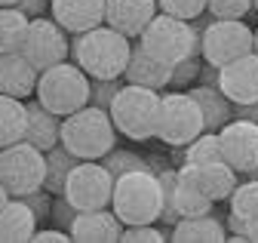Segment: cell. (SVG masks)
Segmentation results:
<instances>
[{"mask_svg":"<svg viewBox=\"0 0 258 243\" xmlns=\"http://www.w3.org/2000/svg\"><path fill=\"white\" fill-rule=\"evenodd\" d=\"M28 108V127H25V142H31L40 151H49L61 142V117L52 114L49 108H43L37 99L25 102Z\"/></svg>","mask_w":258,"mask_h":243,"instance_id":"21","label":"cell"},{"mask_svg":"<svg viewBox=\"0 0 258 243\" xmlns=\"http://www.w3.org/2000/svg\"><path fill=\"white\" fill-rule=\"evenodd\" d=\"M252 52L258 55V28H255V31H252Z\"/></svg>","mask_w":258,"mask_h":243,"instance_id":"43","label":"cell"},{"mask_svg":"<svg viewBox=\"0 0 258 243\" xmlns=\"http://www.w3.org/2000/svg\"><path fill=\"white\" fill-rule=\"evenodd\" d=\"M102 166L117 178V175H126V172H133V169H151V160L139 157L136 151H120V148L114 145L108 154L102 157Z\"/></svg>","mask_w":258,"mask_h":243,"instance_id":"30","label":"cell"},{"mask_svg":"<svg viewBox=\"0 0 258 243\" xmlns=\"http://www.w3.org/2000/svg\"><path fill=\"white\" fill-rule=\"evenodd\" d=\"M74 216H77V209H74V203L64 197V194H55L52 197V212H49V219H52V225L55 228H64L68 231L71 228V222H74ZM71 234V231H68Z\"/></svg>","mask_w":258,"mask_h":243,"instance_id":"37","label":"cell"},{"mask_svg":"<svg viewBox=\"0 0 258 243\" xmlns=\"http://www.w3.org/2000/svg\"><path fill=\"white\" fill-rule=\"evenodd\" d=\"M169 240H175V243H224L228 240V225L221 219H215L212 212L187 216V219H178L172 225Z\"/></svg>","mask_w":258,"mask_h":243,"instance_id":"22","label":"cell"},{"mask_svg":"<svg viewBox=\"0 0 258 243\" xmlns=\"http://www.w3.org/2000/svg\"><path fill=\"white\" fill-rule=\"evenodd\" d=\"M169 65L154 58L148 49H142L139 43L129 52V65L123 71V83H136V86H151V89H166L169 86Z\"/></svg>","mask_w":258,"mask_h":243,"instance_id":"20","label":"cell"},{"mask_svg":"<svg viewBox=\"0 0 258 243\" xmlns=\"http://www.w3.org/2000/svg\"><path fill=\"white\" fill-rule=\"evenodd\" d=\"M19 0H0V7H16Z\"/></svg>","mask_w":258,"mask_h":243,"instance_id":"44","label":"cell"},{"mask_svg":"<svg viewBox=\"0 0 258 243\" xmlns=\"http://www.w3.org/2000/svg\"><path fill=\"white\" fill-rule=\"evenodd\" d=\"M218 142H221V160L231 163L237 175L258 172V124L246 117H234L218 130Z\"/></svg>","mask_w":258,"mask_h":243,"instance_id":"12","label":"cell"},{"mask_svg":"<svg viewBox=\"0 0 258 243\" xmlns=\"http://www.w3.org/2000/svg\"><path fill=\"white\" fill-rule=\"evenodd\" d=\"M212 206H215V203H212L206 194H200L197 188L190 185V178L181 175V169H178V175H175V181H172V209L178 212V219L203 216V212H212Z\"/></svg>","mask_w":258,"mask_h":243,"instance_id":"25","label":"cell"},{"mask_svg":"<svg viewBox=\"0 0 258 243\" xmlns=\"http://www.w3.org/2000/svg\"><path fill=\"white\" fill-rule=\"evenodd\" d=\"M37 77L40 71L22 52H0V93L16 99H31L37 89Z\"/></svg>","mask_w":258,"mask_h":243,"instance_id":"18","label":"cell"},{"mask_svg":"<svg viewBox=\"0 0 258 243\" xmlns=\"http://www.w3.org/2000/svg\"><path fill=\"white\" fill-rule=\"evenodd\" d=\"M28 16L19 7H0V52H19L28 34Z\"/></svg>","mask_w":258,"mask_h":243,"instance_id":"26","label":"cell"},{"mask_svg":"<svg viewBox=\"0 0 258 243\" xmlns=\"http://www.w3.org/2000/svg\"><path fill=\"white\" fill-rule=\"evenodd\" d=\"M203 25V22H200ZM252 52V28L243 19H209L203 25L200 37V55L212 68H221L234 58Z\"/></svg>","mask_w":258,"mask_h":243,"instance_id":"9","label":"cell"},{"mask_svg":"<svg viewBox=\"0 0 258 243\" xmlns=\"http://www.w3.org/2000/svg\"><path fill=\"white\" fill-rule=\"evenodd\" d=\"M61 194L74 203V209H102L111 206L114 175L102 166V160H77L64 178Z\"/></svg>","mask_w":258,"mask_h":243,"instance_id":"11","label":"cell"},{"mask_svg":"<svg viewBox=\"0 0 258 243\" xmlns=\"http://www.w3.org/2000/svg\"><path fill=\"white\" fill-rule=\"evenodd\" d=\"M157 13V0H105V25L117 28L129 40L139 37Z\"/></svg>","mask_w":258,"mask_h":243,"instance_id":"16","label":"cell"},{"mask_svg":"<svg viewBox=\"0 0 258 243\" xmlns=\"http://www.w3.org/2000/svg\"><path fill=\"white\" fill-rule=\"evenodd\" d=\"M46 178V151L19 139L0 148V181L10 197H25L28 191L43 188Z\"/></svg>","mask_w":258,"mask_h":243,"instance_id":"7","label":"cell"},{"mask_svg":"<svg viewBox=\"0 0 258 243\" xmlns=\"http://www.w3.org/2000/svg\"><path fill=\"white\" fill-rule=\"evenodd\" d=\"M111 209L123 225H151L163 209V185L154 169H133L114 178Z\"/></svg>","mask_w":258,"mask_h":243,"instance_id":"2","label":"cell"},{"mask_svg":"<svg viewBox=\"0 0 258 243\" xmlns=\"http://www.w3.org/2000/svg\"><path fill=\"white\" fill-rule=\"evenodd\" d=\"M157 10L166 16H175V19L194 22L206 13V0H157Z\"/></svg>","mask_w":258,"mask_h":243,"instance_id":"32","label":"cell"},{"mask_svg":"<svg viewBox=\"0 0 258 243\" xmlns=\"http://www.w3.org/2000/svg\"><path fill=\"white\" fill-rule=\"evenodd\" d=\"M234 117H246V120H252V124H258V102L234 105Z\"/></svg>","mask_w":258,"mask_h":243,"instance_id":"40","label":"cell"},{"mask_svg":"<svg viewBox=\"0 0 258 243\" xmlns=\"http://www.w3.org/2000/svg\"><path fill=\"white\" fill-rule=\"evenodd\" d=\"M25 127H28L25 99H16V96L0 93V148L25 139Z\"/></svg>","mask_w":258,"mask_h":243,"instance_id":"24","label":"cell"},{"mask_svg":"<svg viewBox=\"0 0 258 243\" xmlns=\"http://www.w3.org/2000/svg\"><path fill=\"white\" fill-rule=\"evenodd\" d=\"M74 163H77V157L61 142L55 148H49L46 151V178H43V188L52 191V194H61L64 178H68V172L74 169Z\"/></svg>","mask_w":258,"mask_h":243,"instance_id":"27","label":"cell"},{"mask_svg":"<svg viewBox=\"0 0 258 243\" xmlns=\"http://www.w3.org/2000/svg\"><path fill=\"white\" fill-rule=\"evenodd\" d=\"M255 175H258V172H255Z\"/></svg>","mask_w":258,"mask_h":243,"instance_id":"46","label":"cell"},{"mask_svg":"<svg viewBox=\"0 0 258 243\" xmlns=\"http://www.w3.org/2000/svg\"><path fill=\"white\" fill-rule=\"evenodd\" d=\"M203 133V111L190 93L169 89L160 96V124H157V139L169 148H184L190 139Z\"/></svg>","mask_w":258,"mask_h":243,"instance_id":"8","label":"cell"},{"mask_svg":"<svg viewBox=\"0 0 258 243\" xmlns=\"http://www.w3.org/2000/svg\"><path fill=\"white\" fill-rule=\"evenodd\" d=\"M252 10H258V0H252Z\"/></svg>","mask_w":258,"mask_h":243,"instance_id":"45","label":"cell"},{"mask_svg":"<svg viewBox=\"0 0 258 243\" xmlns=\"http://www.w3.org/2000/svg\"><path fill=\"white\" fill-rule=\"evenodd\" d=\"M175 160L181 157V163H203V160H221V142L218 133L203 130L197 139H190L184 148H172Z\"/></svg>","mask_w":258,"mask_h":243,"instance_id":"28","label":"cell"},{"mask_svg":"<svg viewBox=\"0 0 258 243\" xmlns=\"http://www.w3.org/2000/svg\"><path fill=\"white\" fill-rule=\"evenodd\" d=\"M19 52L37 71H46V68L64 62V58H71V37L52 16H37L28 22V34H25Z\"/></svg>","mask_w":258,"mask_h":243,"instance_id":"10","label":"cell"},{"mask_svg":"<svg viewBox=\"0 0 258 243\" xmlns=\"http://www.w3.org/2000/svg\"><path fill=\"white\" fill-rule=\"evenodd\" d=\"M187 93L197 99L200 111H203V130L209 133H218L228 120H234V102L221 93L218 86L212 83H197V86H190Z\"/></svg>","mask_w":258,"mask_h":243,"instance_id":"23","label":"cell"},{"mask_svg":"<svg viewBox=\"0 0 258 243\" xmlns=\"http://www.w3.org/2000/svg\"><path fill=\"white\" fill-rule=\"evenodd\" d=\"M120 240L123 243H163L169 237L157 228V222H151V225H126L123 234H120Z\"/></svg>","mask_w":258,"mask_h":243,"instance_id":"35","label":"cell"},{"mask_svg":"<svg viewBox=\"0 0 258 243\" xmlns=\"http://www.w3.org/2000/svg\"><path fill=\"white\" fill-rule=\"evenodd\" d=\"M49 4H52V0H19L16 7H19L28 19H37V16H46Z\"/></svg>","mask_w":258,"mask_h":243,"instance_id":"39","label":"cell"},{"mask_svg":"<svg viewBox=\"0 0 258 243\" xmlns=\"http://www.w3.org/2000/svg\"><path fill=\"white\" fill-rule=\"evenodd\" d=\"M52 191H46V188H37V191H28L22 200L31 206V212H34V216H37V222L43 225L46 219H49V212H52Z\"/></svg>","mask_w":258,"mask_h":243,"instance_id":"36","label":"cell"},{"mask_svg":"<svg viewBox=\"0 0 258 243\" xmlns=\"http://www.w3.org/2000/svg\"><path fill=\"white\" fill-rule=\"evenodd\" d=\"M160 89L151 86H136V83H123L117 89V96L108 108L111 120L120 136L129 142H148L157 139V124H160Z\"/></svg>","mask_w":258,"mask_h":243,"instance_id":"5","label":"cell"},{"mask_svg":"<svg viewBox=\"0 0 258 243\" xmlns=\"http://www.w3.org/2000/svg\"><path fill=\"white\" fill-rule=\"evenodd\" d=\"M61 145L77 160H102L117 145V127L105 108L83 105L80 111L61 117Z\"/></svg>","mask_w":258,"mask_h":243,"instance_id":"4","label":"cell"},{"mask_svg":"<svg viewBox=\"0 0 258 243\" xmlns=\"http://www.w3.org/2000/svg\"><path fill=\"white\" fill-rule=\"evenodd\" d=\"M123 222L117 219V212L111 206L102 209H80L71 222V240L77 243H114L123 234Z\"/></svg>","mask_w":258,"mask_h":243,"instance_id":"15","label":"cell"},{"mask_svg":"<svg viewBox=\"0 0 258 243\" xmlns=\"http://www.w3.org/2000/svg\"><path fill=\"white\" fill-rule=\"evenodd\" d=\"M218 89L228 96L234 105L258 102V55L246 52L234 62L218 68Z\"/></svg>","mask_w":258,"mask_h":243,"instance_id":"13","label":"cell"},{"mask_svg":"<svg viewBox=\"0 0 258 243\" xmlns=\"http://www.w3.org/2000/svg\"><path fill=\"white\" fill-rule=\"evenodd\" d=\"M200 55H190V58H181L178 65H172V71H169V86L172 89H184V86H190L194 80L200 77Z\"/></svg>","mask_w":258,"mask_h":243,"instance_id":"33","label":"cell"},{"mask_svg":"<svg viewBox=\"0 0 258 243\" xmlns=\"http://www.w3.org/2000/svg\"><path fill=\"white\" fill-rule=\"evenodd\" d=\"M120 86H123V77H111V80L89 77V105H95V108H105V111H108Z\"/></svg>","mask_w":258,"mask_h":243,"instance_id":"31","label":"cell"},{"mask_svg":"<svg viewBox=\"0 0 258 243\" xmlns=\"http://www.w3.org/2000/svg\"><path fill=\"white\" fill-rule=\"evenodd\" d=\"M7 200H10V191H7V188H4V181H0V206H4V203H7Z\"/></svg>","mask_w":258,"mask_h":243,"instance_id":"42","label":"cell"},{"mask_svg":"<svg viewBox=\"0 0 258 243\" xmlns=\"http://www.w3.org/2000/svg\"><path fill=\"white\" fill-rule=\"evenodd\" d=\"M49 13L68 34H83L105 22V0H52Z\"/></svg>","mask_w":258,"mask_h":243,"instance_id":"17","label":"cell"},{"mask_svg":"<svg viewBox=\"0 0 258 243\" xmlns=\"http://www.w3.org/2000/svg\"><path fill=\"white\" fill-rule=\"evenodd\" d=\"M200 37H203V25L197 19L187 22V19L157 13L136 40L142 49H148L154 58H160V62H166L172 68L181 58L200 55Z\"/></svg>","mask_w":258,"mask_h":243,"instance_id":"3","label":"cell"},{"mask_svg":"<svg viewBox=\"0 0 258 243\" xmlns=\"http://www.w3.org/2000/svg\"><path fill=\"white\" fill-rule=\"evenodd\" d=\"M37 228V216L22 197H10L0 206V243H28Z\"/></svg>","mask_w":258,"mask_h":243,"instance_id":"19","label":"cell"},{"mask_svg":"<svg viewBox=\"0 0 258 243\" xmlns=\"http://www.w3.org/2000/svg\"><path fill=\"white\" fill-rule=\"evenodd\" d=\"M31 240H34V243H52V240H55V243H68L71 234L64 231V228H55V225H52V228H37Z\"/></svg>","mask_w":258,"mask_h":243,"instance_id":"38","label":"cell"},{"mask_svg":"<svg viewBox=\"0 0 258 243\" xmlns=\"http://www.w3.org/2000/svg\"><path fill=\"white\" fill-rule=\"evenodd\" d=\"M181 175L190 178V185L200 194H206L212 203L228 200L237 188V169L224 160H203V163H181Z\"/></svg>","mask_w":258,"mask_h":243,"instance_id":"14","label":"cell"},{"mask_svg":"<svg viewBox=\"0 0 258 243\" xmlns=\"http://www.w3.org/2000/svg\"><path fill=\"white\" fill-rule=\"evenodd\" d=\"M252 10V0H206V13L215 19H243Z\"/></svg>","mask_w":258,"mask_h":243,"instance_id":"34","label":"cell"},{"mask_svg":"<svg viewBox=\"0 0 258 243\" xmlns=\"http://www.w3.org/2000/svg\"><path fill=\"white\" fill-rule=\"evenodd\" d=\"M243 222H246V219H243ZM246 240H255V243H258V216L246 222Z\"/></svg>","mask_w":258,"mask_h":243,"instance_id":"41","label":"cell"},{"mask_svg":"<svg viewBox=\"0 0 258 243\" xmlns=\"http://www.w3.org/2000/svg\"><path fill=\"white\" fill-rule=\"evenodd\" d=\"M228 206H231L234 216H240L246 222L258 216V175L246 178V181H237V188L228 197Z\"/></svg>","mask_w":258,"mask_h":243,"instance_id":"29","label":"cell"},{"mask_svg":"<svg viewBox=\"0 0 258 243\" xmlns=\"http://www.w3.org/2000/svg\"><path fill=\"white\" fill-rule=\"evenodd\" d=\"M129 52H133L129 37L105 22L83 34H71V62L80 65L89 77H102V80L123 77L129 65Z\"/></svg>","mask_w":258,"mask_h":243,"instance_id":"1","label":"cell"},{"mask_svg":"<svg viewBox=\"0 0 258 243\" xmlns=\"http://www.w3.org/2000/svg\"><path fill=\"white\" fill-rule=\"evenodd\" d=\"M34 99L43 108H49L52 114L68 117V114L80 111L83 105H89V74L80 65L64 58V62L40 71Z\"/></svg>","mask_w":258,"mask_h":243,"instance_id":"6","label":"cell"}]
</instances>
